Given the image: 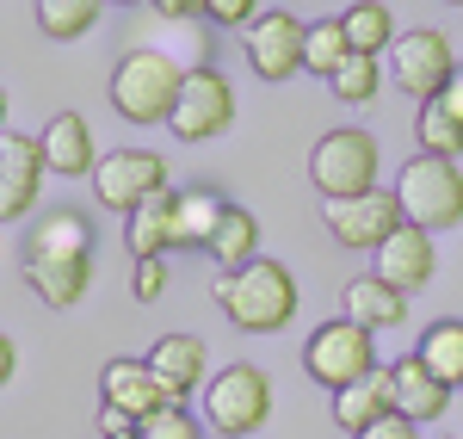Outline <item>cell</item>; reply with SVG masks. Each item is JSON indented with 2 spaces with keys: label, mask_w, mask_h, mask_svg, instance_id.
<instances>
[{
  "label": "cell",
  "mask_w": 463,
  "mask_h": 439,
  "mask_svg": "<svg viewBox=\"0 0 463 439\" xmlns=\"http://www.w3.org/2000/svg\"><path fill=\"white\" fill-rule=\"evenodd\" d=\"M216 303H222V316L241 334H279V329H290V316H297V279H290L285 260L260 254L253 266L216 279Z\"/></svg>",
  "instance_id": "1"
},
{
  "label": "cell",
  "mask_w": 463,
  "mask_h": 439,
  "mask_svg": "<svg viewBox=\"0 0 463 439\" xmlns=\"http://www.w3.org/2000/svg\"><path fill=\"white\" fill-rule=\"evenodd\" d=\"M179 87H185V69L167 50H130L111 69V106L130 124H167L179 106Z\"/></svg>",
  "instance_id": "2"
},
{
  "label": "cell",
  "mask_w": 463,
  "mask_h": 439,
  "mask_svg": "<svg viewBox=\"0 0 463 439\" xmlns=\"http://www.w3.org/2000/svg\"><path fill=\"white\" fill-rule=\"evenodd\" d=\"M272 421V377L260 366H222L204 384V427L222 439H248Z\"/></svg>",
  "instance_id": "3"
},
{
  "label": "cell",
  "mask_w": 463,
  "mask_h": 439,
  "mask_svg": "<svg viewBox=\"0 0 463 439\" xmlns=\"http://www.w3.org/2000/svg\"><path fill=\"white\" fill-rule=\"evenodd\" d=\"M303 371L316 377L321 390H346V384H364L377 366V334L358 329L353 316H334L321 322L309 340H303Z\"/></svg>",
  "instance_id": "4"
},
{
  "label": "cell",
  "mask_w": 463,
  "mask_h": 439,
  "mask_svg": "<svg viewBox=\"0 0 463 439\" xmlns=\"http://www.w3.org/2000/svg\"><path fill=\"white\" fill-rule=\"evenodd\" d=\"M395 198H402V217L414 223V229H458L463 223V174L458 161H439V155H414L408 167H402V180H395Z\"/></svg>",
  "instance_id": "5"
},
{
  "label": "cell",
  "mask_w": 463,
  "mask_h": 439,
  "mask_svg": "<svg viewBox=\"0 0 463 439\" xmlns=\"http://www.w3.org/2000/svg\"><path fill=\"white\" fill-rule=\"evenodd\" d=\"M377 167H383V148L371 130H327L309 148V180H316L321 205L327 198H358V192H377Z\"/></svg>",
  "instance_id": "6"
},
{
  "label": "cell",
  "mask_w": 463,
  "mask_h": 439,
  "mask_svg": "<svg viewBox=\"0 0 463 439\" xmlns=\"http://www.w3.org/2000/svg\"><path fill=\"white\" fill-rule=\"evenodd\" d=\"M321 223H327V235L340 242V248H383L395 229H402V198H395V186H377V192H358V198H327L321 205Z\"/></svg>",
  "instance_id": "7"
},
{
  "label": "cell",
  "mask_w": 463,
  "mask_h": 439,
  "mask_svg": "<svg viewBox=\"0 0 463 439\" xmlns=\"http://www.w3.org/2000/svg\"><path fill=\"white\" fill-rule=\"evenodd\" d=\"M235 124V87L211 69V62H198V69H185V87H179V106L167 118V130H174L179 143H211Z\"/></svg>",
  "instance_id": "8"
},
{
  "label": "cell",
  "mask_w": 463,
  "mask_h": 439,
  "mask_svg": "<svg viewBox=\"0 0 463 439\" xmlns=\"http://www.w3.org/2000/svg\"><path fill=\"white\" fill-rule=\"evenodd\" d=\"M155 192H167V161L155 148H111L106 161L93 167V198L106 211H118V217H130Z\"/></svg>",
  "instance_id": "9"
},
{
  "label": "cell",
  "mask_w": 463,
  "mask_h": 439,
  "mask_svg": "<svg viewBox=\"0 0 463 439\" xmlns=\"http://www.w3.org/2000/svg\"><path fill=\"white\" fill-rule=\"evenodd\" d=\"M390 69H395V87H402V93H414V100L427 106V100H439V93L458 81V62H451V37L432 32V25H420V32H408V37H395Z\"/></svg>",
  "instance_id": "10"
},
{
  "label": "cell",
  "mask_w": 463,
  "mask_h": 439,
  "mask_svg": "<svg viewBox=\"0 0 463 439\" xmlns=\"http://www.w3.org/2000/svg\"><path fill=\"white\" fill-rule=\"evenodd\" d=\"M303 37H309V25L297 13H260L248 32V69L260 81H290L303 69Z\"/></svg>",
  "instance_id": "11"
},
{
  "label": "cell",
  "mask_w": 463,
  "mask_h": 439,
  "mask_svg": "<svg viewBox=\"0 0 463 439\" xmlns=\"http://www.w3.org/2000/svg\"><path fill=\"white\" fill-rule=\"evenodd\" d=\"M43 143L37 137H0V223H19L32 217L37 192H43Z\"/></svg>",
  "instance_id": "12"
},
{
  "label": "cell",
  "mask_w": 463,
  "mask_h": 439,
  "mask_svg": "<svg viewBox=\"0 0 463 439\" xmlns=\"http://www.w3.org/2000/svg\"><path fill=\"white\" fill-rule=\"evenodd\" d=\"M99 408H111V415H124V421L143 427L148 415L167 408V390L148 371V359H106V371H99Z\"/></svg>",
  "instance_id": "13"
},
{
  "label": "cell",
  "mask_w": 463,
  "mask_h": 439,
  "mask_svg": "<svg viewBox=\"0 0 463 439\" xmlns=\"http://www.w3.org/2000/svg\"><path fill=\"white\" fill-rule=\"evenodd\" d=\"M148 371L161 377V390H167V403L185 408L192 390H204L211 377V353H204V334H161L155 340V353H148Z\"/></svg>",
  "instance_id": "14"
},
{
  "label": "cell",
  "mask_w": 463,
  "mask_h": 439,
  "mask_svg": "<svg viewBox=\"0 0 463 439\" xmlns=\"http://www.w3.org/2000/svg\"><path fill=\"white\" fill-rule=\"evenodd\" d=\"M37 143H43V167H50L56 180H93L99 148H93V124H87L80 111H56Z\"/></svg>",
  "instance_id": "15"
},
{
  "label": "cell",
  "mask_w": 463,
  "mask_h": 439,
  "mask_svg": "<svg viewBox=\"0 0 463 439\" xmlns=\"http://www.w3.org/2000/svg\"><path fill=\"white\" fill-rule=\"evenodd\" d=\"M371 272L390 279L395 291H420V285H432V272H439L432 235H427V229H414V223H402L390 242L377 248V266H371Z\"/></svg>",
  "instance_id": "16"
},
{
  "label": "cell",
  "mask_w": 463,
  "mask_h": 439,
  "mask_svg": "<svg viewBox=\"0 0 463 439\" xmlns=\"http://www.w3.org/2000/svg\"><path fill=\"white\" fill-rule=\"evenodd\" d=\"M383 371H390V403H395V415H402V421L432 427V421L451 408V390H445V384H439V377H432L414 353H408V359H395V366H383Z\"/></svg>",
  "instance_id": "17"
},
{
  "label": "cell",
  "mask_w": 463,
  "mask_h": 439,
  "mask_svg": "<svg viewBox=\"0 0 463 439\" xmlns=\"http://www.w3.org/2000/svg\"><path fill=\"white\" fill-rule=\"evenodd\" d=\"M124 242L137 260H167V248H179V186L155 192L148 205L124 217Z\"/></svg>",
  "instance_id": "18"
},
{
  "label": "cell",
  "mask_w": 463,
  "mask_h": 439,
  "mask_svg": "<svg viewBox=\"0 0 463 439\" xmlns=\"http://www.w3.org/2000/svg\"><path fill=\"white\" fill-rule=\"evenodd\" d=\"M340 316H353L358 329H371V334L402 329L408 291H395L390 279H377V272H358V279H346V291H340Z\"/></svg>",
  "instance_id": "19"
},
{
  "label": "cell",
  "mask_w": 463,
  "mask_h": 439,
  "mask_svg": "<svg viewBox=\"0 0 463 439\" xmlns=\"http://www.w3.org/2000/svg\"><path fill=\"white\" fill-rule=\"evenodd\" d=\"M25 285L37 291V303H50V310H74L87 285H93V254L80 260H25Z\"/></svg>",
  "instance_id": "20"
},
{
  "label": "cell",
  "mask_w": 463,
  "mask_h": 439,
  "mask_svg": "<svg viewBox=\"0 0 463 439\" xmlns=\"http://www.w3.org/2000/svg\"><path fill=\"white\" fill-rule=\"evenodd\" d=\"M80 254H93V223L80 211H50L25 235V260H80Z\"/></svg>",
  "instance_id": "21"
},
{
  "label": "cell",
  "mask_w": 463,
  "mask_h": 439,
  "mask_svg": "<svg viewBox=\"0 0 463 439\" xmlns=\"http://www.w3.org/2000/svg\"><path fill=\"white\" fill-rule=\"evenodd\" d=\"M395 403H390V371H371L364 384H346V390H334V421L346 427V434H371L377 421H390Z\"/></svg>",
  "instance_id": "22"
},
{
  "label": "cell",
  "mask_w": 463,
  "mask_h": 439,
  "mask_svg": "<svg viewBox=\"0 0 463 439\" xmlns=\"http://www.w3.org/2000/svg\"><path fill=\"white\" fill-rule=\"evenodd\" d=\"M204 254H211L216 272H241V266H253V260H260V217H253L248 205H229Z\"/></svg>",
  "instance_id": "23"
},
{
  "label": "cell",
  "mask_w": 463,
  "mask_h": 439,
  "mask_svg": "<svg viewBox=\"0 0 463 439\" xmlns=\"http://www.w3.org/2000/svg\"><path fill=\"white\" fill-rule=\"evenodd\" d=\"M414 359H420L445 390H463V322L458 316L432 322V329L420 334V347H414Z\"/></svg>",
  "instance_id": "24"
},
{
  "label": "cell",
  "mask_w": 463,
  "mask_h": 439,
  "mask_svg": "<svg viewBox=\"0 0 463 439\" xmlns=\"http://www.w3.org/2000/svg\"><path fill=\"white\" fill-rule=\"evenodd\" d=\"M340 25H346L353 56H383V50H395V19H390L383 0H353V6L340 13Z\"/></svg>",
  "instance_id": "25"
},
{
  "label": "cell",
  "mask_w": 463,
  "mask_h": 439,
  "mask_svg": "<svg viewBox=\"0 0 463 439\" xmlns=\"http://www.w3.org/2000/svg\"><path fill=\"white\" fill-rule=\"evenodd\" d=\"M222 211H229V198L216 186H185L179 192V248H211Z\"/></svg>",
  "instance_id": "26"
},
{
  "label": "cell",
  "mask_w": 463,
  "mask_h": 439,
  "mask_svg": "<svg viewBox=\"0 0 463 439\" xmlns=\"http://www.w3.org/2000/svg\"><path fill=\"white\" fill-rule=\"evenodd\" d=\"M414 137H420V155H439V161H458V155H463V124L451 118L445 100H427V106H420Z\"/></svg>",
  "instance_id": "27"
},
{
  "label": "cell",
  "mask_w": 463,
  "mask_h": 439,
  "mask_svg": "<svg viewBox=\"0 0 463 439\" xmlns=\"http://www.w3.org/2000/svg\"><path fill=\"white\" fill-rule=\"evenodd\" d=\"M37 25L56 43H74L99 25V0H37Z\"/></svg>",
  "instance_id": "28"
},
{
  "label": "cell",
  "mask_w": 463,
  "mask_h": 439,
  "mask_svg": "<svg viewBox=\"0 0 463 439\" xmlns=\"http://www.w3.org/2000/svg\"><path fill=\"white\" fill-rule=\"evenodd\" d=\"M377 87H383L377 56H346L340 69L327 74V93H334L340 106H371V100H377Z\"/></svg>",
  "instance_id": "29"
},
{
  "label": "cell",
  "mask_w": 463,
  "mask_h": 439,
  "mask_svg": "<svg viewBox=\"0 0 463 439\" xmlns=\"http://www.w3.org/2000/svg\"><path fill=\"white\" fill-rule=\"evenodd\" d=\"M346 56H353V43H346V25H340V19H316V25H309V37H303V69L327 81V74L340 69Z\"/></svg>",
  "instance_id": "30"
},
{
  "label": "cell",
  "mask_w": 463,
  "mask_h": 439,
  "mask_svg": "<svg viewBox=\"0 0 463 439\" xmlns=\"http://www.w3.org/2000/svg\"><path fill=\"white\" fill-rule=\"evenodd\" d=\"M137 439H204V427H198V415H192V408L167 403L161 415H148L143 427H137Z\"/></svg>",
  "instance_id": "31"
},
{
  "label": "cell",
  "mask_w": 463,
  "mask_h": 439,
  "mask_svg": "<svg viewBox=\"0 0 463 439\" xmlns=\"http://www.w3.org/2000/svg\"><path fill=\"white\" fill-rule=\"evenodd\" d=\"M161 291H167V260H137V272H130V297H137V303H155Z\"/></svg>",
  "instance_id": "32"
},
{
  "label": "cell",
  "mask_w": 463,
  "mask_h": 439,
  "mask_svg": "<svg viewBox=\"0 0 463 439\" xmlns=\"http://www.w3.org/2000/svg\"><path fill=\"white\" fill-rule=\"evenodd\" d=\"M260 0H204V13H211L216 25H253L260 13H253Z\"/></svg>",
  "instance_id": "33"
},
{
  "label": "cell",
  "mask_w": 463,
  "mask_h": 439,
  "mask_svg": "<svg viewBox=\"0 0 463 439\" xmlns=\"http://www.w3.org/2000/svg\"><path fill=\"white\" fill-rule=\"evenodd\" d=\"M358 439H420V427H414V421H402V415H390V421H377L371 434H358Z\"/></svg>",
  "instance_id": "34"
},
{
  "label": "cell",
  "mask_w": 463,
  "mask_h": 439,
  "mask_svg": "<svg viewBox=\"0 0 463 439\" xmlns=\"http://www.w3.org/2000/svg\"><path fill=\"white\" fill-rule=\"evenodd\" d=\"M148 6H155L161 19H198V13H204V0H148Z\"/></svg>",
  "instance_id": "35"
},
{
  "label": "cell",
  "mask_w": 463,
  "mask_h": 439,
  "mask_svg": "<svg viewBox=\"0 0 463 439\" xmlns=\"http://www.w3.org/2000/svg\"><path fill=\"white\" fill-rule=\"evenodd\" d=\"M13 371H19V347H13V334H0V390L13 384Z\"/></svg>",
  "instance_id": "36"
},
{
  "label": "cell",
  "mask_w": 463,
  "mask_h": 439,
  "mask_svg": "<svg viewBox=\"0 0 463 439\" xmlns=\"http://www.w3.org/2000/svg\"><path fill=\"white\" fill-rule=\"evenodd\" d=\"M439 100H445V106H451V118H458V124H463V69H458V81H451V87H445Z\"/></svg>",
  "instance_id": "37"
},
{
  "label": "cell",
  "mask_w": 463,
  "mask_h": 439,
  "mask_svg": "<svg viewBox=\"0 0 463 439\" xmlns=\"http://www.w3.org/2000/svg\"><path fill=\"white\" fill-rule=\"evenodd\" d=\"M0 124H6V87H0Z\"/></svg>",
  "instance_id": "38"
},
{
  "label": "cell",
  "mask_w": 463,
  "mask_h": 439,
  "mask_svg": "<svg viewBox=\"0 0 463 439\" xmlns=\"http://www.w3.org/2000/svg\"><path fill=\"white\" fill-rule=\"evenodd\" d=\"M111 6H130V0H111Z\"/></svg>",
  "instance_id": "39"
},
{
  "label": "cell",
  "mask_w": 463,
  "mask_h": 439,
  "mask_svg": "<svg viewBox=\"0 0 463 439\" xmlns=\"http://www.w3.org/2000/svg\"><path fill=\"white\" fill-rule=\"evenodd\" d=\"M118 439H137V434H118Z\"/></svg>",
  "instance_id": "40"
},
{
  "label": "cell",
  "mask_w": 463,
  "mask_h": 439,
  "mask_svg": "<svg viewBox=\"0 0 463 439\" xmlns=\"http://www.w3.org/2000/svg\"><path fill=\"white\" fill-rule=\"evenodd\" d=\"M451 6H463V0H451Z\"/></svg>",
  "instance_id": "41"
},
{
  "label": "cell",
  "mask_w": 463,
  "mask_h": 439,
  "mask_svg": "<svg viewBox=\"0 0 463 439\" xmlns=\"http://www.w3.org/2000/svg\"><path fill=\"white\" fill-rule=\"evenodd\" d=\"M445 439H458V434H445Z\"/></svg>",
  "instance_id": "42"
}]
</instances>
